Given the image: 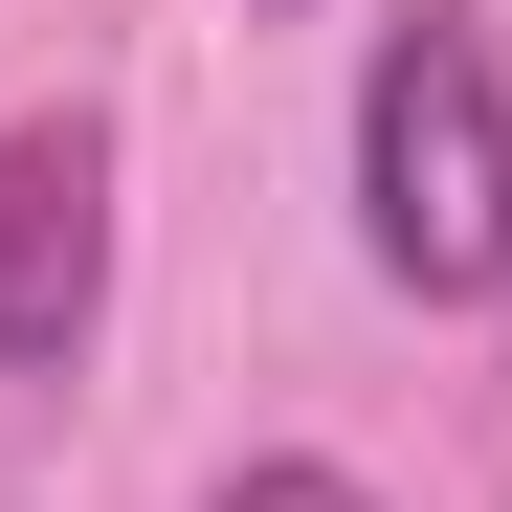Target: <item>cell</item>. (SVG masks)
I'll list each match as a JSON object with an SVG mask.
<instances>
[{
  "mask_svg": "<svg viewBox=\"0 0 512 512\" xmlns=\"http://www.w3.org/2000/svg\"><path fill=\"white\" fill-rule=\"evenodd\" d=\"M112 334V134L23 112L0 134V379H90Z\"/></svg>",
  "mask_w": 512,
  "mask_h": 512,
  "instance_id": "cell-2",
  "label": "cell"
},
{
  "mask_svg": "<svg viewBox=\"0 0 512 512\" xmlns=\"http://www.w3.org/2000/svg\"><path fill=\"white\" fill-rule=\"evenodd\" d=\"M201 512H379V490H357V468H312V446H268V468H223Z\"/></svg>",
  "mask_w": 512,
  "mask_h": 512,
  "instance_id": "cell-3",
  "label": "cell"
},
{
  "mask_svg": "<svg viewBox=\"0 0 512 512\" xmlns=\"http://www.w3.org/2000/svg\"><path fill=\"white\" fill-rule=\"evenodd\" d=\"M357 268L401 312H490L512 290V67L468 0H401L357 45Z\"/></svg>",
  "mask_w": 512,
  "mask_h": 512,
  "instance_id": "cell-1",
  "label": "cell"
}]
</instances>
